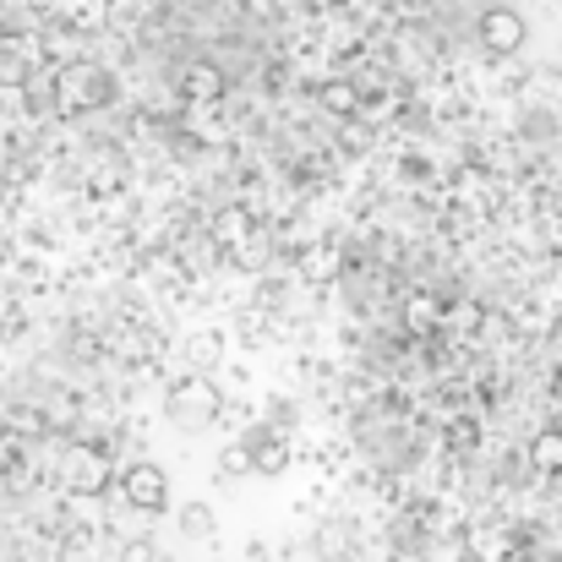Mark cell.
<instances>
[{"label": "cell", "mask_w": 562, "mask_h": 562, "mask_svg": "<svg viewBox=\"0 0 562 562\" xmlns=\"http://www.w3.org/2000/svg\"><path fill=\"white\" fill-rule=\"evenodd\" d=\"M279 301H284V284H279V279H262V284H257V312H273Z\"/></svg>", "instance_id": "ac0fdd59"}, {"label": "cell", "mask_w": 562, "mask_h": 562, "mask_svg": "<svg viewBox=\"0 0 562 562\" xmlns=\"http://www.w3.org/2000/svg\"><path fill=\"white\" fill-rule=\"evenodd\" d=\"M486 5H492V0H486Z\"/></svg>", "instance_id": "7402d4cb"}, {"label": "cell", "mask_w": 562, "mask_h": 562, "mask_svg": "<svg viewBox=\"0 0 562 562\" xmlns=\"http://www.w3.org/2000/svg\"><path fill=\"white\" fill-rule=\"evenodd\" d=\"M110 453L104 448H93V442H71L66 448V486L77 492V497H99V492H110Z\"/></svg>", "instance_id": "277c9868"}, {"label": "cell", "mask_w": 562, "mask_h": 562, "mask_svg": "<svg viewBox=\"0 0 562 562\" xmlns=\"http://www.w3.org/2000/svg\"><path fill=\"white\" fill-rule=\"evenodd\" d=\"M218 361H224V334H213V328L191 334L187 339V367L191 372H213Z\"/></svg>", "instance_id": "9c48e42d"}, {"label": "cell", "mask_w": 562, "mask_h": 562, "mask_svg": "<svg viewBox=\"0 0 562 562\" xmlns=\"http://www.w3.org/2000/svg\"><path fill=\"white\" fill-rule=\"evenodd\" d=\"M121 562H154V547H148V541H132V547H126V558Z\"/></svg>", "instance_id": "d6986e66"}, {"label": "cell", "mask_w": 562, "mask_h": 562, "mask_svg": "<svg viewBox=\"0 0 562 562\" xmlns=\"http://www.w3.org/2000/svg\"><path fill=\"white\" fill-rule=\"evenodd\" d=\"M55 104L60 110H104V104H115V77L93 60L60 66L55 71Z\"/></svg>", "instance_id": "7a4b0ae2"}, {"label": "cell", "mask_w": 562, "mask_h": 562, "mask_svg": "<svg viewBox=\"0 0 562 562\" xmlns=\"http://www.w3.org/2000/svg\"><path fill=\"white\" fill-rule=\"evenodd\" d=\"M345 541H350V530H345V525H339V530L328 525V530L317 536V552H323V558H345Z\"/></svg>", "instance_id": "e0dca14e"}, {"label": "cell", "mask_w": 562, "mask_h": 562, "mask_svg": "<svg viewBox=\"0 0 562 562\" xmlns=\"http://www.w3.org/2000/svg\"><path fill=\"white\" fill-rule=\"evenodd\" d=\"M246 229H251V218H246V213H240V207H224V218H218V229H213V235H218V240H229V246H235V240H240V235H246Z\"/></svg>", "instance_id": "9a60e30c"}, {"label": "cell", "mask_w": 562, "mask_h": 562, "mask_svg": "<svg viewBox=\"0 0 562 562\" xmlns=\"http://www.w3.org/2000/svg\"><path fill=\"white\" fill-rule=\"evenodd\" d=\"M525 464H536L541 475H562V426H547L536 442H530V459Z\"/></svg>", "instance_id": "30bf717a"}, {"label": "cell", "mask_w": 562, "mask_h": 562, "mask_svg": "<svg viewBox=\"0 0 562 562\" xmlns=\"http://www.w3.org/2000/svg\"><path fill=\"white\" fill-rule=\"evenodd\" d=\"M224 415V393L207 372H187L165 387V420H176L181 431H207Z\"/></svg>", "instance_id": "6da1fadb"}, {"label": "cell", "mask_w": 562, "mask_h": 562, "mask_svg": "<svg viewBox=\"0 0 562 562\" xmlns=\"http://www.w3.org/2000/svg\"><path fill=\"white\" fill-rule=\"evenodd\" d=\"M176 88H181V99H187V104H213V99H224V88H229V82H224V71H218L213 60H191L187 71L176 77Z\"/></svg>", "instance_id": "8992f818"}, {"label": "cell", "mask_w": 562, "mask_h": 562, "mask_svg": "<svg viewBox=\"0 0 562 562\" xmlns=\"http://www.w3.org/2000/svg\"><path fill=\"white\" fill-rule=\"evenodd\" d=\"M328 273H334L328 246H317V251H306V257H301V279H328Z\"/></svg>", "instance_id": "2e32d148"}, {"label": "cell", "mask_w": 562, "mask_h": 562, "mask_svg": "<svg viewBox=\"0 0 562 562\" xmlns=\"http://www.w3.org/2000/svg\"><path fill=\"white\" fill-rule=\"evenodd\" d=\"M27 71H33V38L0 33V82H27Z\"/></svg>", "instance_id": "ba28073f"}, {"label": "cell", "mask_w": 562, "mask_h": 562, "mask_svg": "<svg viewBox=\"0 0 562 562\" xmlns=\"http://www.w3.org/2000/svg\"><path fill=\"white\" fill-rule=\"evenodd\" d=\"M229 257L240 262V268H268V257H273V246H268V235H257V229H246L235 246H229Z\"/></svg>", "instance_id": "8fae6325"}, {"label": "cell", "mask_w": 562, "mask_h": 562, "mask_svg": "<svg viewBox=\"0 0 562 562\" xmlns=\"http://www.w3.org/2000/svg\"><path fill=\"white\" fill-rule=\"evenodd\" d=\"M246 453H251V470H257V475H279V470L290 464V448H284L273 431H262V426L246 437Z\"/></svg>", "instance_id": "52a82bcc"}, {"label": "cell", "mask_w": 562, "mask_h": 562, "mask_svg": "<svg viewBox=\"0 0 562 562\" xmlns=\"http://www.w3.org/2000/svg\"><path fill=\"white\" fill-rule=\"evenodd\" d=\"M257 562H268V558H257Z\"/></svg>", "instance_id": "ffe728a7"}, {"label": "cell", "mask_w": 562, "mask_h": 562, "mask_svg": "<svg viewBox=\"0 0 562 562\" xmlns=\"http://www.w3.org/2000/svg\"><path fill=\"white\" fill-rule=\"evenodd\" d=\"M0 33H5V27H0Z\"/></svg>", "instance_id": "44dd1931"}, {"label": "cell", "mask_w": 562, "mask_h": 562, "mask_svg": "<svg viewBox=\"0 0 562 562\" xmlns=\"http://www.w3.org/2000/svg\"><path fill=\"white\" fill-rule=\"evenodd\" d=\"M323 104L334 110V121H345V115H361V93H356L350 82H328V88H323Z\"/></svg>", "instance_id": "4fadbf2b"}, {"label": "cell", "mask_w": 562, "mask_h": 562, "mask_svg": "<svg viewBox=\"0 0 562 562\" xmlns=\"http://www.w3.org/2000/svg\"><path fill=\"white\" fill-rule=\"evenodd\" d=\"M121 497H126V508H137V514H165L170 508V481H165V470L159 464H132L126 475H121Z\"/></svg>", "instance_id": "5b68a950"}, {"label": "cell", "mask_w": 562, "mask_h": 562, "mask_svg": "<svg viewBox=\"0 0 562 562\" xmlns=\"http://www.w3.org/2000/svg\"><path fill=\"white\" fill-rule=\"evenodd\" d=\"M181 530H187V541H213L218 519H213L207 503H187V508H181Z\"/></svg>", "instance_id": "7c38bea8"}, {"label": "cell", "mask_w": 562, "mask_h": 562, "mask_svg": "<svg viewBox=\"0 0 562 562\" xmlns=\"http://www.w3.org/2000/svg\"><path fill=\"white\" fill-rule=\"evenodd\" d=\"M475 38H481V49H486V55L508 60V55H519V49H525L530 27H525V16H519L514 5L492 0V5L481 11V22H475Z\"/></svg>", "instance_id": "3957f363"}, {"label": "cell", "mask_w": 562, "mask_h": 562, "mask_svg": "<svg viewBox=\"0 0 562 562\" xmlns=\"http://www.w3.org/2000/svg\"><path fill=\"white\" fill-rule=\"evenodd\" d=\"M246 470H251V453H246V442H229V448L218 453V475H224V481H240Z\"/></svg>", "instance_id": "5bb4252c"}]
</instances>
